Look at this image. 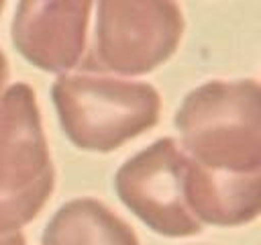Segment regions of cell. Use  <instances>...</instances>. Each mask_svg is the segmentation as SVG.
<instances>
[{
  "label": "cell",
  "instance_id": "cell-1",
  "mask_svg": "<svg viewBox=\"0 0 261 245\" xmlns=\"http://www.w3.org/2000/svg\"><path fill=\"white\" fill-rule=\"evenodd\" d=\"M173 125L192 161L228 174L261 172L259 80H210L196 86L177 106Z\"/></svg>",
  "mask_w": 261,
  "mask_h": 245
},
{
  "label": "cell",
  "instance_id": "cell-2",
  "mask_svg": "<svg viewBox=\"0 0 261 245\" xmlns=\"http://www.w3.org/2000/svg\"><path fill=\"white\" fill-rule=\"evenodd\" d=\"M51 100L63 135L80 151L110 153L151 131L161 116L155 86L98 74H61Z\"/></svg>",
  "mask_w": 261,
  "mask_h": 245
},
{
  "label": "cell",
  "instance_id": "cell-3",
  "mask_svg": "<svg viewBox=\"0 0 261 245\" xmlns=\"http://www.w3.org/2000/svg\"><path fill=\"white\" fill-rule=\"evenodd\" d=\"M86 74L145 76L169 61L184 37V10L169 0H102Z\"/></svg>",
  "mask_w": 261,
  "mask_h": 245
},
{
  "label": "cell",
  "instance_id": "cell-4",
  "mask_svg": "<svg viewBox=\"0 0 261 245\" xmlns=\"http://www.w3.org/2000/svg\"><path fill=\"white\" fill-rule=\"evenodd\" d=\"M188 155L175 139L161 137L120 163L114 174L118 200L153 233L184 239L202 233L181 196Z\"/></svg>",
  "mask_w": 261,
  "mask_h": 245
},
{
  "label": "cell",
  "instance_id": "cell-5",
  "mask_svg": "<svg viewBox=\"0 0 261 245\" xmlns=\"http://www.w3.org/2000/svg\"><path fill=\"white\" fill-rule=\"evenodd\" d=\"M92 10V2H18L10 22L12 45L29 63L43 71H69L86 55Z\"/></svg>",
  "mask_w": 261,
  "mask_h": 245
},
{
  "label": "cell",
  "instance_id": "cell-6",
  "mask_svg": "<svg viewBox=\"0 0 261 245\" xmlns=\"http://www.w3.org/2000/svg\"><path fill=\"white\" fill-rule=\"evenodd\" d=\"M49 172L53 161L37 92L14 82L0 96V196L27 190Z\"/></svg>",
  "mask_w": 261,
  "mask_h": 245
},
{
  "label": "cell",
  "instance_id": "cell-7",
  "mask_svg": "<svg viewBox=\"0 0 261 245\" xmlns=\"http://www.w3.org/2000/svg\"><path fill=\"white\" fill-rule=\"evenodd\" d=\"M181 196L186 208L200 225H249L261 212V172H216L188 157L181 176Z\"/></svg>",
  "mask_w": 261,
  "mask_h": 245
},
{
  "label": "cell",
  "instance_id": "cell-8",
  "mask_svg": "<svg viewBox=\"0 0 261 245\" xmlns=\"http://www.w3.org/2000/svg\"><path fill=\"white\" fill-rule=\"evenodd\" d=\"M41 245H141L135 229L96 198L61 204L43 229Z\"/></svg>",
  "mask_w": 261,
  "mask_h": 245
},
{
  "label": "cell",
  "instance_id": "cell-9",
  "mask_svg": "<svg viewBox=\"0 0 261 245\" xmlns=\"http://www.w3.org/2000/svg\"><path fill=\"white\" fill-rule=\"evenodd\" d=\"M53 190H55V169L45 174L41 180H37L33 186H29L22 192L0 196V239L14 233H22L20 229L33 223L41 214Z\"/></svg>",
  "mask_w": 261,
  "mask_h": 245
},
{
  "label": "cell",
  "instance_id": "cell-10",
  "mask_svg": "<svg viewBox=\"0 0 261 245\" xmlns=\"http://www.w3.org/2000/svg\"><path fill=\"white\" fill-rule=\"evenodd\" d=\"M6 80H8V57H6V53L0 49V96H2V92H4Z\"/></svg>",
  "mask_w": 261,
  "mask_h": 245
},
{
  "label": "cell",
  "instance_id": "cell-11",
  "mask_svg": "<svg viewBox=\"0 0 261 245\" xmlns=\"http://www.w3.org/2000/svg\"><path fill=\"white\" fill-rule=\"evenodd\" d=\"M0 245H27V239L22 233H14V235H8L4 239H0Z\"/></svg>",
  "mask_w": 261,
  "mask_h": 245
},
{
  "label": "cell",
  "instance_id": "cell-12",
  "mask_svg": "<svg viewBox=\"0 0 261 245\" xmlns=\"http://www.w3.org/2000/svg\"><path fill=\"white\" fill-rule=\"evenodd\" d=\"M4 8H6V2H4V0H0V16H2V12H4Z\"/></svg>",
  "mask_w": 261,
  "mask_h": 245
}]
</instances>
